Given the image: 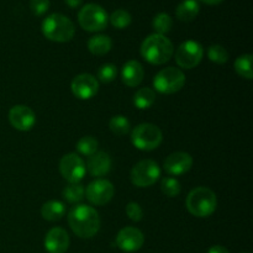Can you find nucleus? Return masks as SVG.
<instances>
[{"instance_id": "obj_26", "label": "nucleus", "mask_w": 253, "mask_h": 253, "mask_svg": "<svg viewBox=\"0 0 253 253\" xmlns=\"http://www.w3.org/2000/svg\"><path fill=\"white\" fill-rule=\"evenodd\" d=\"M152 26L158 35L167 34V32L170 31V29L173 26L172 17L168 14H166V12H160L153 19Z\"/></svg>"}, {"instance_id": "obj_22", "label": "nucleus", "mask_w": 253, "mask_h": 253, "mask_svg": "<svg viewBox=\"0 0 253 253\" xmlns=\"http://www.w3.org/2000/svg\"><path fill=\"white\" fill-rule=\"evenodd\" d=\"M156 100L155 90L151 88H141L133 95V104L140 110H146V109L151 108Z\"/></svg>"}, {"instance_id": "obj_18", "label": "nucleus", "mask_w": 253, "mask_h": 253, "mask_svg": "<svg viewBox=\"0 0 253 253\" xmlns=\"http://www.w3.org/2000/svg\"><path fill=\"white\" fill-rule=\"evenodd\" d=\"M93 177H103L108 174L111 168V158L105 152H95L89 156L86 167Z\"/></svg>"}, {"instance_id": "obj_16", "label": "nucleus", "mask_w": 253, "mask_h": 253, "mask_svg": "<svg viewBox=\"0 0 253 253\" xmlns=\"http://www.w3.org/2000/svg\"><path fill=\"white\" fill-rule=\"evenodd\" d=\"M69 247L68 232L61 227H53L44 237V249L48 253H66Z\"/></svg>"}, {"instance_id": "obj_32", "label": "nucleus", "mask_w": 253, "mask_h": 253, "mask_svg": "<svg viewBox=\"0 0 253 253\" xmlns=\"http://www.w3.org/2000/svg\"><path fill=\"white\" fill-rule=\"evenodd\" d=\"M30 9L36 16H42L49 9V0H30Z\"/></svg>"}, {"instance_id": "obj_37", "label": "nucleus", "mask_w": 253, "mask_h": 253, "mask_svg": "<svg viewBox=\"0 0 253 253\" xmlns=\"http://www.w3.org/2000/svg\"><path fill=\"white\" fill-rule=\"evenodd\" d=\"M244 253H247V252H244Z\"/></svg>"}, {"instance_id": "obj_6", "label": "nucleus", "mask_w": 253, "mask_h": 253, "mask_svg": "<svg viewBox=\"0 0 253 253\" xmlns=\"http://www.w3.org/2000/svg\"><path fill=\"white\" fill-rule=\"evenodd\" d=\"M185 84V74L179 68L167 67L156 74L153 86L158 93L173 94L179 91Z\"/></svg>"}, {"instance_id": "obj_15", "label": "nucleus", "mask_w": 253, "mask_h": 253, "mask_svg": "<svg viewBox=\"0 0 253 253\" xmlns=\"http://www.w3.org/2000/svg\"><path fill=\"white\" fill-rule=\"evenodd\" d=\"M193 158L187 152H174L165 160L163 167L170 175H180L187 173L192 168Z\"/></svg>"}, {"instance_id": "obj_34", "label": "nucleus", "mask_w": 253, "mask_h": 253, "mask_svg": "<svg viewBox=\"0 0 253 253\" xmlns=\"http://www.w3.org/2000/svg\"><path fill=\"white\" fill-rule=\"evenodd\" d=\"M208 253H230L225 247L220 246V245H216V246H212L211 249L208 251Z\"/></svg>"}, {"instance_id": "obj_21", "label": "nucleus", "mask_w": 253, "mask_h": 253, "mask_svg": "<svg viewBox=\"0 0 253 253\" xmlns=\"http://www.w3.org/2000/svg\"><path fill=\"white\" fill-rule=\"evenodd\" d=\"M113 42L109 36L105 35H95V36L90 37L88 41V48L95 56H104L108 53L111 49Z\"/></svg>"}, {"instance_id": "obj_13", "label": "nucleus", "mask_w": 253, "mask_h": 253, "mask_svg": "<svg viewBox=\"0 0 253 253\" xmlns=\"http://www.w3.org/2000/svg\"><path fill=\"white\" fill-rule=\"evenodd\" d=\"M145 244V236L136 227H124L116 236V245L125 252L138 251Z\"/></svg>"}, {"instance_id": "obj_36", "label": "nucleus", "mask_w": 253, "mask_h": 253, "mask_svg": "<svg viewBox=\"0 0 253 253\" xmlns=\"http://www.w3.org/2000/svg\"><path fill=\"white\" fill-rule=\"evenodd\" d=\"M202 1L207 5H217L224 1V0H202Z\"/></svg>"}, {"instance_id": "obj_25", "label": "nucleus", "mask_w": 253, "mask_h": 253, "mask_svg": "<svg viewBox=\"0 0 253 253\" xmlns=\"http://www.w3.org/2000/svg\"><path fill=\"white\" fill-rule=\"evenodd\" d=\"M63 197L71 204H77V203L82 202L84 199V197H85V189L79 183H71L68 187L64 188Z\"/></svg>"}, {"instance_id": "obj_5", "label": "nucleus", "mask_w": 253, "mask_h": 253, "mask_svg": "<svg viewBox=\"0 0 253 253\" xmlns=\"http://www.w3.org/2000/svg\"><path fill=\"white\" fill-rule=\"evenodd\" d=\"M162 131L153 124H140L131 133V142L141 151H153L162 142Z\"/></svg>"}, {"instance_id": "obj_27", "label": "nucleus", "mask_w": 253, "mask_h": 253, "mask_svg": "<svg viewBox=\"0 0 253 253\" xmlns=\"http://www.w3.org/2000/svg\"><path fill=\"white\" fill-rule=\"evenodd\" d=\"M77 150L83 156H91L98 150V141L93 136H84L77 143Z\"/></svg>"}, {"instance_id": "obj_33", "label": "nucleus", "mask_w": 253, "mask_h": 253, "mask_svg": "<svg viewBox=\"0 0 253 253\" xmlns=\"http://www.w3.org/2000/svg\"><path fill=\"white\" fill-rule=\"evenodd\" d=\"M126 215L128 216V219L135 222L141 221L143 217L142 209L137 203H128L127 207H126Z\"/></svg>"}, {"instance_id": "obj_30", "label": "nucleus", "mask_w": 253, "mask_h": 253, "mask_svg": "<svg viewBox=\"0 0 253 253\" xmlns=\"http://www.w3.org/2000/svg\"><path fill=\"white\" fill-rule=\"evenodd\" d=\"M161 189L167 197L174 198L180 193V183L175 178H163L161 182Z\"/></svg>"}, {"instance_id": "obj_1", "label": "nucleus", "mask_w": 253, "mask_h": 253, "mask_svg": "<svg viewBox=\"0 0 253 253\" xmlns=\"http://www.w3.org/2000/svg\"><path fill=\"white\" fill-rule=\"evenodd\" d=\"M68 224L72 231L81 239H91L100 229L98 211L90 205L78 204L68 214Z\"/></svg>"}, {"instance_id": "obj_9", "label": "nucleus", "mask_w": 253, "mask_h": 253, "mask_svg": "<svg viewBox=\"0 0 253 253\" xmlns=\"http://www.w3.org/2000/svg\"><path fill=\"white\" fill-rule=\"evenodd\" d=\"M204 49L202 44L193 40L183 42L175 52V62L180 68L193 69L202 62Z\"/></svg>"}, {"instance_id": "obj_10", "label": "nucleus", "mask_w": 253, "mask_h": 253, "mask_svg": "<svg viewBox=\"0 0 253 253\" xmlns=\"http://www.w3.org/2000/svg\"><path fill=\"white\" fill-rule=\"evenodd\" d=\"M59 170L62 177L71 184V183H79L83 179L86 168L82 157H79L77 153H68L62 157L59 162Z\"/></svg>"}, {"instance_id": "obj_11", "label": "nucleus", "mask_w": 253, "mask_h": 253, "mask_svg": "<svg viewBox=\"0 0 253 253\" xmlns=\"http://www.w3.org/2000/svg\"><path fill=\"white\" fill-rule=\"evenodd\" d=\"M114 194H115V188H114L113 183L106 179L94 180L85 189L86 199L91 204L98 205V207L108 204L113 199Z\"/></svg>"}, {"instance_id": "obj_28", "label": "nucleus", "mask_w": 253, "mask_h": 253, "mask_svg": "<svg viewBox=\"0 0 253 253\" xmlns=\"http://www.w3.org/2000/svg\"><path fill=\"white\" fill-rule=\"evenodd\" d=\"M208 57L214 63L224 64L229 61V52L220 44H212L208 49Z\"/></svg>"}, {"instance_id": "obj_29", "label": "nucleus", "mask_w": 253, "mask_h": 253, "mask_svg": "<svg viewBox=\"0 0 253 253\" xmlns=\"http://www.w3.org/2000/svg\"><path fill=\"white\" fill-rule=\"evenodd\" d=\"M131 15L128 14V11L124 9H119L116 11H114L110 16V22L114 27L116 29H125L128 25L131 24Z\"/></svg>"}, {"instance_id": "obj_35", "label": "nucleus", "mask_w": 253, "mask_h": 253, "mask_svg": "<svg viewBox=\"0 0 253 253\" xmlns=\"http://www.w3.org/2000/svg\"><path fill=\"white\" fill-rule=\"evenodd\" d=\"M82 1H83V0H64V2H66L67 5H68L69 7H78L79 5L82 4Z\"/></svg>"}, {"instance_id": "obj_31", "label": "nucleus", "mask_w": 253, "mask_h": 253, "mask_svg": "<svg viewBox=\"0 0 253 253\" xmlns=\"http://www.w3.org/2000/svg\"><path fill=\"white\" fill-rule=\"evenodd\" d=\"M116 74H118V69L116 66L111 63L103 64L100 68L98 69V78L99 81L103 82V83H110L114 79L116 78Z\"/></svg>"}, {"instance_id": "obj_20", "label": "nucleus", "mask_w": 253, "mask_h": 253, "mask_svg": "<svg viewBox=\"0 0 253 253\" xmlns=\"http://www.w3.org/2000/svg\"><path fill=\"white\" fill-rule=\"evenodd\" d=\"M64 212H66V207L58 200H49L44 203L41 209L42 217L48 221H58L64 216Z\"/></svg>"}, {"instance_id": "obj_7", "label": "nucleus", "mask_w": 253, "mask_h": 253, "mask_svg": "<svg viewBox=\"0 0 253 253\" xmlns=\"http://www.w3.org/2000/svg\"><path fill=\"white\" fill-rule=\"evenodd\" d=\"M108 14L98 4H86L81 9L78 14L79 25L85 31L99 32L108 26Z\"/></svg>"}, {"instance_id": "obj_8", "label": "nucleus", "mask_w": 253, "mask_h": 253, "mask_svg": "<svg viewBox=\"0 0 253 253\" xmlns=\"http://www.w3.org/2000/svg\"><path fill=\"white\" fill-rule=\"evenodd\" d=\"M161 177V168L155 161L143 160L133 166L131 182L138 188H147L155 184Z\"/></svg>"}, {"instance_id": "obj_23", "label": "nucleus", "mask_w": 253, "mask_h": 253, "mask_svg": "<svg viewBox=\"0 0 253 253\" xmlns=\"http://www.w3.org/2000/svg\"><path fill=\"white\" fill-rule=\"evenodd\" d=\"M252 54H242L235 61V71L242 78H246L251 81L253 77L252 72Z\"/></svg>"}, {"instance_id": "obj_17", "label": "nucleus", "mask_w": 253, "mask_h": 253, "mask_svg": "<svg viewBox=\"0 0 253 253\" xmlns=\"http://www.w3.org/2000/svg\"><path fill=\"white\" fill-rule=\"evenodd\" d=\"M145 77V71H143L142 64L138 61H128L124 64L123 71H121V78L125 85L133 88V86L140 85L141 82Z\"/></svg>"}, {"instance_id": "obj_12", "label": "nucleus", "mask_w": 253, "mask_h": 253, "mask_svg": "<svg viewBox=\"0 0 253 253\" xmlns=\"http://www.w3.org/2000/svg\"><path fill=\"white\" fill-rule=\"evenodd\" d=\"M72 93L81 100H89L94 98L99 90V82L94 76L83 73L77 76L71 84Z\"/></svg>"}, {"instance_id": "obj_24", "label": "nucleus", "mask_w": 253, "mask_h": 253, "mask_svg": "<svg viewBox=\"0 0 253 253\" xmlns=\"http://www.w3.org/2000/svg\"><path fill=\"white\" fill-rule=\"evenodd\" d=\"M109 127H110L111 132L115 133L116 136H124L130 132L131 124L126 116L115 115L109 121Z\"/></svg>"}, {"instance_id": "obj_4", "label": "nucleus", "mask_w": 253, "mask_h": 253, "mask_svg": "<svg viewBox=\"0 0 253 253\" xmlns=\"http://www.w3.org/2000/svg\"><path fill=\"white\" fill-rule=\"evenodd\" d=\"M42 34L54 42H68L73 39L76 29L71 20L62 14H52L42 22Z\"/></svg>"}, {"instance_id": "obj_2", "label": "nucleus", "mask_w": 253, "mask_h": 253, "mask_svg": "<svg viewBox=\"0 0 253 253\" xmlns=\"http://www.w3.org/2000/svg\"><path fill=\"white\" fill-rule=\"evenodd\" d=\"M173 44L165 35H150L141 44V56L151 64L167 63L173 56Z\"/></svg>"}, {"instance_id": "obj_3", "label": "nucleus", "mask_w": 253, "mask_h": 253, "mask_svg": "<svg viewBox=\"0 0 253 253\" xmlns=\"http://www.w3.org/2000/svg\"><path fill=\"white\" fill-rule=\"evenodd\" d=\"M216 195L207 187L193 189L187 197V209L197 217H208L216 210Z\"/></svg>"}, {"instance_id": "obj_19", "label": "nucleus", "mask_w": 253, "mask_h": 253, "mask_svg": "<svg viewBox=\"0 0 253 253\" xmlns=\"http://www.w3.org/2000/svg\"><path fill=\"white\" fill-rule=\"evenodd\" d=\"M200 11V5L198 0H183L177 7V17L180 21H193Z\"/></svg>"}, {"instance_id": "obj_14", "label": "nucleus", "mask_w": 253, "mask_h": 253, "mask_svg": "<svg viewBox=\"0 0 253 253\" xmlns=\"http://www.w3.org/2000/svg\"><path fill=\"white\" fill-rule=\"evenodd\" d=\"M9 121L16 130L29 131L36 124V115L29 106L15 105L9 111Z\"/></svg>"}]
</instances>
